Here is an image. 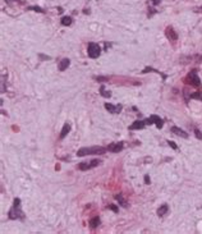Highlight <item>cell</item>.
Instances as JSON below:
<instances>
[{
  "instance_id": "6da1fadb",
  "label": "cell",
  "mask_w": 202,
  "mask_h": 234,
  "mask_svg": "<svg viewBox=\"0 0 202 234\" xmlns=\"http://www.w3.org/2000/svg\"><path fill=\"white\" fill-rule=\"evenodd\" d=\"M8 218L10 219V220H17V219H20V220H23L25 219V214H23L22 209H20V200L19 198H14L13 201V206H12V209L9 210V212H8Z\"/></svg>"
},
{
  "instance_id": "7a4b0ae2",
  "label": "cell",
  "mask_w": 202,
  "mask_h": 234,
  "mask_svg": "<svg viewBox=\"0 0 202 234\" xmlns=\"http://www.w3.org/2000/svg\"><path fill=\"white\" fill-rule=\"evenodd\" d=\"M108 149L100 146H93V147H82L77 151V156H86V155H102L105 153Z\"/></svg>"
},
{
  "instance_id": "3957f363",
  "label": "cell",
  "mask_w": 202,
  "mask_h": 234,
  "mask_svg": "<svg viewBox=\"0 0 202 234\" xmlns=\"http://www.w3.org/2000/svg\"><path fill=\"white\" fill-rule=\"evenodd\" d=\"M101 54V47L99 46V44L95 42H90L87 46V55L90 56L91 59H96L99 58Z\"/></svg>"
},
{
  "instance_id": "277c9868",
  "label": "cell",
  "mask_w": 202,
  "mask_h": 234,
  "mask_svg": "<svg viewBox=\"0 0 202 234\" xmlns=\"http://www.w3.org/2000/svg\"><path fill=\"white\" fill-rule=\"evenodd\" d=\"M186 83L194 86V87H201V81L197 76V70H192V72L188 73V76L186 78Z\"/></svg>"
},
{
  "instance_id": "5b68a950",
  "label": "cell",
  "mask_w": 202,
  "mask_h": 234,
  "mask_svg": "<svg viewBox=\"0 0 202 234\" xmlns=\"http://www.w3.org/2000/svg\"><path fill=\"white\" fill-rule=\"evenodd\" d=\"M100 164H101L100 160L95 159V160H91L90 162H79L77 169H79V170H82V171H86V170H90L92 168H96L97 165H100Z\"/></svg>"
},
{
  "instance_id": "8992f818",
  "label": "cell",
  "mask_w": 202,
  "mask_h": 234,
  "mask_svg": "<svg viewBox=\"0 0 202 234\" xmlns=\"http://www.w3.org/2000/svg\"><path fill=\"white\" fill-rule=\"evenodd\" d=\"M145 122H146V124H155L159 129L162 128V126H164V120H162L160 117H157V115H151V117L147 118Z\"/></svg>"
},
{
  "instance_id": "52a82bcc",
  "label": "cell",
  "mask_w": 202,
  "mask_h": 234,
  "mask_svg": "<svg viewBox=\"0 0 202 234\" xmlns=\"http://www.w3.org/2000/svg\"><path fill=\"white\" fill-rule=\"evenodd\" d=\"M108 151H110V152H119L124 149V143L123 142H115V143H110L108 147Z\"/></svg>"
},
{
  "instance_id": "ba28073f",
  "label": "cell",
  "mask_w": 202,
  "mask_h": 234,
  "mask_svg": "<svg viewBox=\"0 0 202 234\" xmlns=\"http://www.w3.org/2000/svg\"><path fill=\"white\" fill-rule=\"evenodd\" d=\"M105 109L109 113H111V114H119V113L121 111V109H123V106L121 105H111V104L106 102L105 104Z\"/></svg>"
},
{
  "instance_id": "9c48e42d",
  "label": "cell",
  "mask_w": 202,
  "mask_h": 234,
  "mask_svg": "<svg viewBox=\"0 0 202 234\" xmlns=\"http://www.w3.org/2000/svg\"><path fill=\"white\" fill-rule=\"evenodd\" d=\"M165 35H166V37H168V40H170V41H177L178 40V35H177V32L174 31V28L173 27H166L165 29Z\"/></svg>"
},
{
  "instance_id": "30bf717a",
  "label": "cell",
  "mask_w": 202,
  "mask_h": 234,
  "mask_svg": "<svg viewBox=\"0 0 202 234\" xmlns=\"http://www.w3.org/2000/svg\"><path fill=\"white\" fill-rule=\"evenodd\" d=\"M145 126H146L145 120H136L134 123H132L129 126V131H139V129H143Z\"/></svg>"
},
{
  "instance_id": "8fae6325",
  "label": "cell",
  "mask_w": 202,
  "mask_h": 234,
  "mask_svg": "<svg viewBox=\"0 0 202 234\" xmlns=\"http://www.w3.org/2000/svg\"><path fill=\"white\" fill-rule=\"evenodd\" d=\"M171 133H174V134L179 136V137H183V138H188V133H186L183 131V129L178 128V127H171Z\"/></svg>"
},
{
  "instance_id": "7c38bea8",
  "label": "cell",
  "mask_w": 202,
  "mask_h": 234,
  "mask_svg": "<svg viewBox=\"0 0 202 234\" xmlns=\"http://www.w3.org/2000/svg\"><path fill=\"white\" fill-rule=\"evenodd\" d=\"M69 131H70V124L69 123H65L64 126H63V128H61V131H60V136H59V138H60V140H63L65 136L69 133Z\"/></svg>"
},
{
  "instance_id": "4fadbf2b",
  "label": "cell",
  "mask_w": 202,
  "mask_h": 234,
  "mask_svg": "<svg viewBox=\"0 0 202 234\" xmlns=\"http://www.w3.org/2000/svg\"><path fill=\"white\" fill-rule=\"evenodd\" d=\"M69 65H70V60H69V59H61L60 63H59V70H60V72H64V70L67 69Z\"/></svg>"
},
{
  "instance_id": "5bb4252c",
  "label": "cell",
  "mask_w": 202,
  "mask_h": 234,
  "mask_svg": "<svg viewBox=\"0 0 202 234\" xmlns=\"http://www.w3.org/2000/svg\"><path fill=\"white\" fill-rule=\"evenodd\" d=\"M148 72H155V73H157V74H161V77H162V79H164V81H165L166 78H168V76H166V74H162L160 70L154 69V68H151V67H146L143 70H142V73H143V74H145V73H148Z\"/></svg>"
},
{
  "instance_id": "9a60e30c",
  "label": "cell",
  "mask_w": 202,
  "mask_h": 234,
  "mask_svg": "<svg viewBox=\"0 0 202 234\" xmlns=\"http://www.w3.org/2000/svg\"><path fill=\"white\" fill-rule=\"evenodd\" d=\"M114 197H115V200H117V201H119V203H120V205L123 206V207H128V202L126 201V198L123 197V194H121V193L115 194Z\"/></svg>"
},
{
  "instance_id": "2e32d148",
  "label": "cell",
  "mask_w": 202,
  "mask_h": 234,
  "mask_svg": "<svg viewBox=\"0 0 202 234\" xmlns=\"http://www.w3.org/2000/svg\"><path fill=\"white\" fill-rule=\"evenodd\" d=\"M168 211H169V206L168 205H161L159 207V210H157V215L162 216V215H165Z\"/></svg>"
},
{
  "instance_id": "e0dca14e",
  "label": "cell",
  "mask_w": 202,
  "mask_h": 234,
  "mask_svg": "<svg viewBox=\"0 0 202 234\" xmlns=\"http://www.w3.org/2000/svg\"><path fill=\"white\" fill-rule=\"evenodd\" d=\"M72 23H73V18H72V17H63V18H61V25H63V26H70V25H72Z\"/></svg>"
},
{
  "instance_id": "ac0fdd59",
  "label": "cell",
  "mask_w": 202,
  "mask_h": 234,
  "mask_svg": "<svg viewBox=\"0 0 202 234\" xmlns=\"http://www.w3.org/2000/svg\"><path fill=\"white\" fill-rule=\"evenodd\" d=\"M99 224H100V219H99V216H95V218H92L91 220H90V226H91V228H96V226H99Z\"/></svg>"
},
{
  "instance_id": "d6986e66",
  "label": "cell",
  "mask_w": 202,
  "mask_h": 234,
  "mask_svg": "<svg viewBox=\"0 0 202 234\" xmlns=\"http://www.w3.org/2000/svg\"><path fill=\"white\" fill-rule=\"evenodd\" d=\"M100 93H101V96H104V97H110L111 96V93L108 92V91L105 90V86H104V85L100 87Z\"/></svg>"
},
{
  "instance_id": "ffe728a7",
  "label": "cell",
  "mask_w": 202,
  "mask_h": 234,
  "mask_svg": "<svg viewBox=\"0 0 202 234\" xmlns=\"http://www.w3.org/2000/svg\"><path fill=\"white\" fill-rule=\"evenodd\" d=\"M191 99H197V100H201L202 101V92L197 91V92H194V93H191Z\"/></svg>"
},
{
  "instance_id": "44dd1931",
  "label": "cell",
  "mask_w": 202,
  "mask_h": 234,
  "mask_svg": "<svg viewBox=\"0 0 202 234\" xmlns=\"http://www.w3.org/2000/svg\"><path fill=\"white\" fill-rule=\"evenodd\" d=\"M27 10H33V12H38V13H45V10L40 7H28Z\"/></svg>"
},
{
  "instance_id": "7402d4cb",
  "label": "cell",
  "mask_w": 202,
  "mask_h": 234,
  "mask_svg": "<svg viewBox=\"0 0 202 234\" xmlns=\"http://www.w3.org/2000/svg\"><path fill=\"white\" fill-rule=\"evenodd\" d=\"M194 134H196V137H197L198 140H202V132L200 131V129L194 128Z\"/></svg>"
},
{
  "instance_id": "603a6c76",
  "label": "cell",
  "mask_w": 202,
  "mask_h": 234,
  "mask_svg": "<svg viewBox=\"0 0 202 234\" xmlns=\"http://www.w3.org/2000/svg\"><path fill=\"white\" fill-rule=\"evenodd\" d=\"M155 13H157L156 9H154V8H150V9H148V17H150V18H151V17H152Z\"/></svg>"
},
{
  "instance_id": "cb8c5ba5",
  "label": "cell",
  "mask_w": 202,
  "mask_h": 234,
  "mask_svg": "<svg viewBox=\"0 0 202 234\" xmlns=\"http://www.w3.org/2000/svg\"><path fill=\"white\" fill-rule=\"evenodd\" d=\"M168 143H169V146H170L171 149L178 150V146H177V145H175V142H173V141H168Z\"/></svg>"
},
{
  "instance_id": "d4e9b609",
  "label": "cell",
  "mask_w": 202,
  "mask_h": 234,
  "mask_svg": "<svg viewBox=\"0 0 202 234\" xmlns=\"http://www.w3.org/2000/svg\"><path fill=\"white\" fill-rule=\"evenodd\" d=\"M108 209L113 210V211H114V212H118V207L115 206V205H108Z\"/></svg>"
},
{
  "instance_id": "484cf974",
  "label": "cell",
  "mask_w": 202,
  "mask_h": 234,
  "mask_svg": "<svg viewBox=\"0 0 202 234\" xmlns=\"http://www.w3.org/2000/svg\"><path fill=\"white\" fill-rule=\"evenodd\" d=\"M150 3L154 5H159L160 3H161V0H150Z\"/></svg>"
},
{
  "instance_id": "4316f807",
  "label": "cell",
  "mask_w": 202,
  "mask_h": 234,
  "mask_svg": "<svg viewBox=\"0 0 202 234\" xmlns=\"http://www.w3.org/2000/svg\"><path fill=\"white\" fill-rule=\"evenodd\" d=\"M145 183H146V184H150V177H148L147 174L145 175Z\"/></svg>"
},
{
  "instance_id": "83f0119b",
  "label": "cell",
  "mask_w": 202,
  "mask_h": 234,
  "mask_svg": "<svg viewBox=\"0 0 202 234\" xmlns=\"http://www.w3.org/2000/svg\"><path fill=\"white\" fill-rule=\"evenodd\" d=\"M8 4H12V3H20V0H5Z\"/></svg>"
},
{
  "instance_id": "f1b7e54d",
  "label": "cell",
  "mask_w": 202,
  "mask_h": 234,
  "mask_svg": "<svg viewBox=\"0 0 202 234\" xmlns=\"http://www.w3.org/2000/svg\"><path fill=\"white\" fill-rule=\"evenodd\" d=\"M38 56H40L41 59H50V56H46V55H42V54H38Z\"/></svg>"
},
{
  "instance_id": "f546056e",
  "label": "cell",
  "mask_w": 202,
  "mask_h": 234,
  "mask_svg": "<svg viewBox=\"0 0 202 234\" xmlns=\"http://www.w3.org/2000/svg\"><path fill=\"white\" fill-rule=\"evenodd\" d=\"M83 13H85V14H88V13H90V10H88V9H85V10H83Z\"/></svg>"
},
{
  "instance_id": "4dcf8cb0",
  "label": "cell",
  "mask_w": 202,
  "mask_h": 234,
  "mask_svg": "<svg viewBox=\"0 0 202 234\" xmlns=\"http://www.w3.org/2000/svg\"><path fill=\"white\" fill-rule=\"evenodd\" d=\"M58 12H59V13H61V12H63V8L59 7V8H58Z\"/></svg>"
},
{
  "instance_id": "1f68e13d",
  "label": "cell",
  "mask_w": 202,
  "mask_h": 234,
  "mask_svg": "<svg viewBox=\"0 0 202 234\" xmlns=\"http://www.w3.org/2000/svg\"><path fill=\"white\" fill-rule=\"evenodd\" d=\"M200 10H201V12H202V7H201V8H200Z\"/></svg>"
}]
</instances>
